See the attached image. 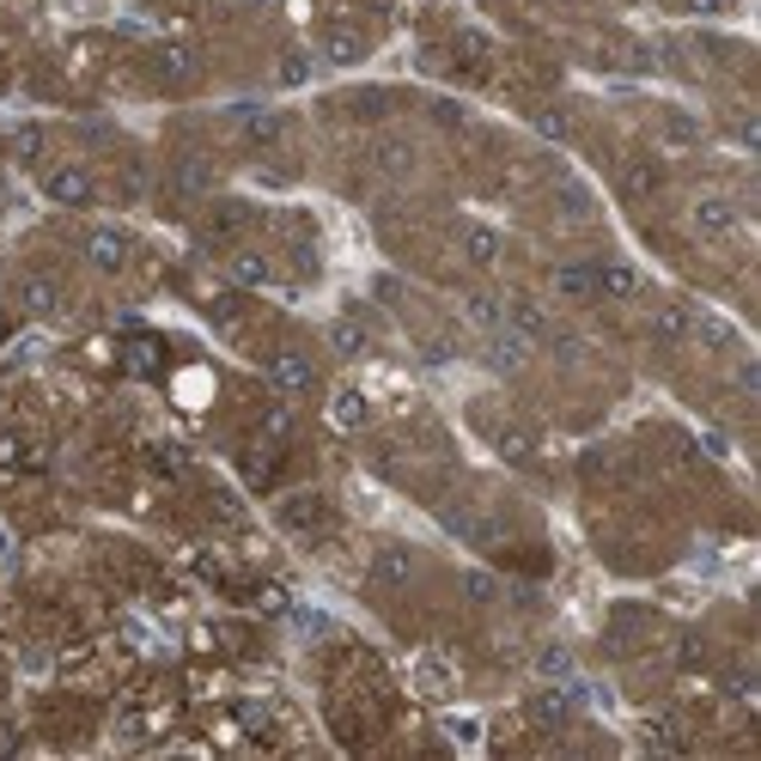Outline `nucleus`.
Returning <instances> with one entry per match:
<instances>
[{
  "label": "nucleus",
  "mask_w": 761,
  "mask_h": 761,
  "mask_svg": "<svg viewBox=\"0 0 761 761\" xmlns=\"http://www.w3.org/2000/svg\"><path fill=\"white\" fill-rule=\"evenodd\" d=\"M688 232H695L701 244H725V238L737 232V208L725 196H695L688 201Z\"/></svg>",
  "instance_id": "obj_3"
},
{
  "label": "nucleus",
  "mask_w": 761,
  "mask_h": 761,
  "mask_svg": "<svg viewBox=\"0 0 761 761\" xmlns=\"http://www.w3.org/2000/svg\"><path fill=\"white\" fill-rule=\"evenodd\" d=\"M658 184H664V172H658L652 158H633V165H628V177H621V189H628L633 201H646Z\"/></svg>",
  "instance_id": "obj_21"
},
{
  "label": "nucleus",
  "mask_w": 761,
  "mask_h": 761,
  "mask_svg": "<svg viewBox=\"0 0 761 761\" xmlns=\"http://www.w3.org/2000/svg\"><path fill=\"white\" fill-rule=\"evenodd\" d=\"M244 134H250L256 146L280 141V117H268V110H244Z\"/></svg>",
  "instance_id": "obj_24"
},
{
  "label": "nucleus",
  "mask_w": 761,
  "mask_h": 761,
  "mask_svg": "<svg viewBox=\"0 0 761 761\" xmlns=\"http://www.w3.org/2000/svg\"><path fill=\"white\" fill-rule=\"evenodd\" d=\"M463 323L470 329H499L506 323V299H499V293H470V299H463Z\"/></svg>",
  "instance_id": "obj_12"
},
{
  "label": "nucleus",
  "mask_w": 761,
  "mask_h": 761,
  "mask_svg": "<svg viewBox=\"0 0 761 761\" xmlns=\"http://www.w3.org/2000/svg\"><path fill=\"white\" fill-rule=\"evenodd\" d=\"M525 360H530V342L518 335L512 323L487 329V342H482V366L487 372H525Z\"/></svg>",
  "instance_id": "obj_5"
},
{
  "label": "nucleus",
  "mask_w": 761,
  "mask_h": 761,
  "mask_svg": "<svg viewBox=\"0 0 761 761\" xmlns=\"http://www.w3.org/2000/svg\"><path fill=\"white\" fill-rule=\"evenodd\" d=\"M158 74L177 79V86H189V79L201 74V55L189 49V43H165V49H158Z\"/></svg>",
  "instance_id": "obj_13"
},
{
  "label": "nucleus",
  "mask_w": 761,
  "mask_h": 761,
  "mask_svg": "<svg viewBox=\"0 0 761 761\" xmlns=\"http://www.w3.org/2000/svg\"><path fill=\"white\" fill-rule=\"evenodd\" d=\"M305 79H311V55L287 49V55H280V86H305Z\"/></svg>",
  "instance_id": "obj_26"
},
{
  "label": "nucleus",
  "mask_w": 761,
  "mask_h": 761,
  "mask_svg": "<svg viewBox=\"0 0 761 761\" xmlns=\"http://www.w3.org/2000/svg\"><path fill=\"white\" fill-rule=\"evenodd\" d=\"M317 55H323L329 67H354L360 55H366V37H360L354 25H329L323 43H317Z\"/></svg>",
  "instance_id": "obj_10"
},
{
  "label": "nucleus",
  "mask_w": 761,
  "mask_h": 761,
  "mask_svg": "<svg viewBox=\"0 0 761 761\" xmlns=\"http://www.w3.org/2000/svg\"><path fill=\"white\" fill-rule=\"evenodd\" d=\"M372 165H378V172H390V177H402L408 165H415V146L396 141V134H384V141L372 146Z\"/></svg>",
  "instance_id": "obj_19"
},
{
  "label": "nucleus",
  "mask_w": 761,
  "mask_h": 761,
  "mask_svg": "<svg viewBox=\"0 0 761 761\" xmlns=\"http://www.w3.org/2000/svg\"><path fill=\"white\" fill-rule=\"evenodd\" d=\"M19 311L55 317V311H62V280H55V275H25V280H19Z\"/></svg>",
  "instance_id": "obj_9"
},
{
  "label": "nucleus",
  "mask_w": 761,
  "mask_h": 761,
  "mask_svg": "<svg viewBox=\"0 0 761 761\" xmlns=\"http://www.w3.org/2000/svg\"><path fill=\"white\" fill-rule=\"evenodd\" d=\"M530 719L549 725V731H554V725H566V719H573V695H566V688H542V695L530 701Z\"/></svg>",
  "instance_id": "obj_16"
},
{
  "label": "nucleus",
  "mask_w": 761,
  "mask_h": 761,
  "mask_svg": "<svg viewBox=\"0 0 761 761\" xmlns=\"http://www.w3.org/2000/svg\"><path fill=\"white\" fill-rule=\"evenodd\" d=\"M499 451L512 463H530V433H499Z\"/></svg>",
  "instance_id": "obj_31"
},
{
  "label": "nucleus",
  "mask_w": 761,
  "mask_h": 761,
  "mask_svg": "<svg viewBox=\"0 0 761 761\" xmlns=\"http://www.w3.org/2000/svg\"><path fill=\"white\" fill-rule=\"evenodd\" d=\"M329 427H335V433H366V427H372V402H366V390L342 384V390L329 396Z\"/></svg>",
  "instance_id": "obj_7"
},
{
  "label": "nucleus",
  "mask_w": 761,
  "mask_h": 761,
  "mask_svg": "<svg viewBox=\"0 0 761 761\" xmlns=\"http://www.w3.org/2000/svg\"><path fill=\"white\" fill-rule=\"evenodd\" d=\"M537 129L549 134V141H561V134H566V122H561V117H537Z\"/></svg>",
  "instance_id": "obj_36"
},
{
  "label": "nucleus",
  "mask_w": 761,
  "mask_h": 761,
  "mask_svg": "<svg viewBox=\"0 0 761 761\" xmlns=\"http://www.w3.org/2000/svg\"><path fill=\"white\" fill-rule=\"evenodd\" d=\"M184 189H208V165L201 158H184Z\"/></svg>",
  "instance_id": "obj_35"
},
{
  "label": "nucleus",
  "mask_w": 761,
  "mask_h": 761,
  "mask_svg": "<svg viewBox=\"0 0 761 761\" xmlns=\"http://www.w3.org/2000/svg\"><path fill=\"white\" fill-rule=\"evenodd\" d=\"M129 366L141 372V378H153V372H158V342H153V335H134V342H129Z\"/></svg>",
  "instance_id": "obj_25"
},
{
  "label": "nucleus",
  "mask_w": 761,
  "mask_h": 761,
  "mask_svg": "<svg viewBox=\"0 0 761 761\" xmlns=\"http://www.w3.org/2000/svg\"><path fill=\"white\" fill-rule=\"evenodd\" d=\"M43 196H49L55 208H92L98 184L86 165H49V172H43Z\"/></svg>",
  "instance_id": "obj_2"
},
{
  "label": "nucleus",
  "mask_w": 761,
  "mask_h": 761,
  "mask_svg": "<svg viewBox=\"0 0 761 761\" xmlns=\"http://www.w3.org/2000/svg\"><path fill=\"white\" fill-rule=\"evenodd\" d=\"M463 591H470L475 604H494V578H487V573H470V578H463Z\"/></svg>",
  "instance_id": "obj_33"
},
{
  "label": "nucleus",
  "mask_w": 761,
  "mask_h": 761,
  "mask_svg": "<svg viewBox=\"0 0 761 761\" xmlns=\"http://www.w3.org/2000/svg\"><path fill=\"white\" fill-rule=\"evenodd\" d=\"M268 384H275L280 396L317 390V360L305 354V348H275V354H268Z\"/></svg>",
  "instance_id": "obj_1"
},
{
  "label": "nucleus",
  "mask_w": 761,
  "mask_h": 761,
  "mask_svg": "<svg viewBox=\"0 0 761 761\" xmlns=\"http://www.w3.org/2000/svg\"><path fill=\"white\" fill-rule=\"evenodd\" d=\"M646 743L652 749H683V731H676L670 719H646Z\"/></svg>",
  "instance_id": "obj_28"
},
{
  "label": "nucleus",
  "mask_w": 761,
  "mask_h": 761,
  "mask_svg": "<svg viewBox=\"0 0 761 761\" xmlns=\"http://www.w3.org/2000/svg\"><path fill=\"white\" fill-rule=\"evenodd\" d=\"M537 670L549 676V683H573V658H566L561 646H542V652H537Z\"/></svg>",
  "instance_id": "obj_23"
},
{
  "label": "nucleus",
  "mask_w": 761,
  "mask_h": 761,
  "mask_svg": "<svg viewBox=\"0 0 761 761\" xmlns=\"http://www.w3.org/2000/svg\"><path fill=\"white\" fill-rule=\"evenodd\" d=\"M317 518H323V499H317V494L280 499V525H287V530H317Z\"/></svg>",
  "instance_id": "obj_17"
},
{
  "label": "nucleus",
  "mask_w": 761,
  "mask_h": 761,
  "mask_svg": "<svg viewBox=\"0 0 761 761\" xmlns=\"http://www.w3.org/2000/svg\"><path fill=\"white\" fill-rule=\"evenodd\" d=\"M737 390H743V396H761V366H756V360H743V366H737Z\"/></svg>",
  "instance_id": "obj_32"
},
{
  "label": "nucleus",
  "mask_w": 761,
  "mask_h": 761,
  "mask_svg": "<svg viewBox=\"0 0 761 761\" xmlns=\"http://www.w3.org/2000/svg\"><path fill=\"white\" fill-rule=\"evenodd\" d=\"M287 433H293V408H268V415H263V439H268V445H280Z\"/></svg>",
  "instance_id": "obj_29"
},
{
  "label": "nucleus",
  "mask_w": 761,
  "mask_h": 761,
  "mask_svg": "<svg viewBox=\"0 0 761 761\" xmlns=\"http://www.w3.org/2000/svg\"><path fill=\"white\" fill-rule=\"evenodd\" d=\"M225 275H232V287H275V263H268L263 250H238L232 263H225Z\"/></svg>",
  "instance_id": "obj_11"
},
{
  "label": "nucleus",
  "mask_w": 761,
  "mask_h": 761,
  "mask_svg": "<svg viewBox=\"0 0 761 761\" xmlns=\"http://www.w3.org/2000/svg\"><path fill=\"white\" fill-rule=\"evenodd\" d=\"M688 329H695L707 348H731V323H725V317H701V323H688Z\"/></svg>",
  "instance_id": "obj_27"
},
{
  "label": "nucleus",
  "mask_w": 761,
  "mask_h": 761,
  "mask_svg": "<svg viewBox=\"0 0 761 761\" xmlns=\"http://www.w3.org/2000/svg\"><path fill=\"white\" fill-rule=\"evenodd\" d=\"M79 250H86V263H92L98 275H122V268H129V232H122V225H92Z\"/></svg>",
  "instance_id": "obj_4"
},
{
  "label": "nucleus",
  "mask_w": 761,
  "mask_h": 761,
  "mask_svg": "<svg viewBox=\"0 0 761 761\" xmlns=\"http://www.w3.org/2000/svg\"><path fill=\"white\" fill-rule=\"evenodd\" d=\"M554 293H561V299H597L591 263H561V268H554Z\"/></svg>",
  "instance_id": "obj_15"
},
{
  "label": "nucleus",
  "mask_w": 761,
  "mask_h": 761,
  "mask_svg": "<svg viewBox=\"0 0 761 761\" xmlns=\"http://www.w3.org/2000/svg\"><path fill=\"white\" fill-rule=\"evenodd\" d=\"M688 323H695V317H688V305H664V311L652 317V335H658V342H683Z\"/></svg>",
  "instance_id": "obj_22"
},
{
  "label": "nucleus",
  "mask_w": 761,
  "mask_h": 761,
  "mask_svg": "<svg viewBox=\"0 0 761 761\" xmlns=\"http://www.w3.org/2000/svg\"><path fill=\"white\" fill-rule=\"evenodd\" d=\"M591 280H597V299H633L640 293V268L633 263H591Z\"/></svg>",
  "instance_id": "obj_8"
},
{
  "label": "nucleus",
  "mask_w": 761,
  "mask_h": 761,
  "mask_svg": "<svg viewBox=\"0 0 761 761\" xmlns=\"http://www.w3.org/2000/svg\"><path fill=\"white\" fill-rule=\"evenodd\" d=\"M13 153H19V158H37V153H43V134H37V129H19Z\"/></svg>",
  "instance_id": "obj_34"
},
{
  "label": "nucleus",
  "mask_w": 761,
  "mask_h": 761,
  "mask_svg": "<svg viewBox=\"0 0 761 761\" xmlns=\"http://www.w3.org/2000/svg\"><path fill=\"white\" fill-rule=\"evenodd\" d=\"M256 604H263L268 616H287V609H293V597H287L280 585H263V591H256Z\"/></svg>",
  "instance_id": "obj_30"
},
{
  "label": "nucleus",
  "mask_w": 761,
  "mask_h": 761,
  "mask_svg": "<svg viewBox=\"0 0 761 761\" xmlns=\"http://www.w3.org/2000/svg\"><path fill=\"white\" fill-rule=\"evenodd\" d=\"M408 573H415V554L408 549H378V561H372L378 585H408Z\"/></svg>",
  "instance_id": "obj_18"
},
{
  "label": "nucleus",
  "mask_w": 761,
  "mask_h": 761,
  "mask_svg": "<svg viewBox=\"0 0 761 761\" xmlns=\"http://www.w3.org/2000/svg\"><path fill=\"white\" fill-rule=\"evenodd\" d=\"M415 688H427V695H445V688H451V670H445V658H439V652L415 658Z\"/></svg>",
  "instance_id": "obj_20"
},
{
  "label": "nucleus",
  "mask_w": 761,
  "mask_h": 761,
  "mask_svg": "<svg viewBox=\"0 0 761 761\" xmlns=\"http://www.w3.org/2000/svg\"><path fill=\"white\" fill-rule=\"evenodd\" d=\"M329 348L342 360H360L372 348V335H366V323H354V317H335V323H329Z\"/></svg>",
  "instance_id": "obj_14"
},
{
  "label": "nucleus",
  "mask_w": 761,
  "mask_h": 761,
  "mask_svg": "<svg viewBox=\"0 0 761 761\" xmlns=\"http://www.w3.org/2000/svg\"><path fill=\"white\" fill-rule=\"evenodd\" d=\"M457 250H463V263H470V268H494L499 256H506V238H499L494 225L470 220V225L457 232Z\"/></svg>",
  "instance_id": "obj_6"
}]
</instances>
